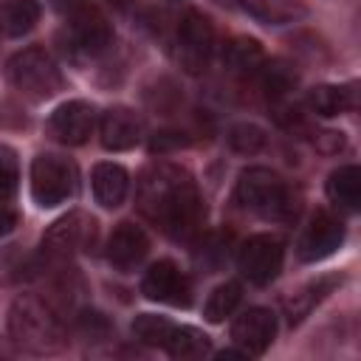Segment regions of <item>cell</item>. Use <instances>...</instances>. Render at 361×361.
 Instances as JSON below:
<instances>
[{"instance_id": "cell-22", "label": "cell", "mask_w": 361, "mask_h": 361, "mask_svg": "<svg viewBox=\"0 0 361 361\" xmlns=\"http://www.w3.org/2000/svg\"><path fill=\"white\" fill-rule=\"evenodd\" d=\"M172 358H203L209 355L212 344H209V336L200 333L197 327H189V324H175L166 347H164Z\"/></svg>"}, {"instance_id": "cell-16", "label": "cell", "mask_w": 361, "mask_h": 361, "mask_svg": "<svg viewBox=\"0 0 361 361\" xmlns=\"http://www.w3.org/2000/svg\"><path fill=\"white\" fill-rule=\"evenodd\" d=\"M90 186H93V197L99 206L104 209H118L127 197V189H130V175L124 166L113 164V161H104V164H96L93 166V175H90Z\"/></svg>"}, {"instance_id": "cell-12", "label": "cell", "mask_w": 361, "mask_h": 361, "mask_svg": "<svg viewBox=\"0 0 361 361\" xmlns=\"http://www.w3.org/2000/svg\"><path fill=\"white\" fill-rule=\"evenodd\" d=\"M344 243V223L330 214V212H319L313 214V220L307 223L302 240H299V259L305 262H319L330 254H336Z\"/></svg>"}, {"instance_id": "cell-18", "label": "cell", "mask_w": 361, "mask_h": 361, "mask_svg": "<svg viewBox=\"0 0 361 361\" xmlns=\"http://www.w3.org/2000/svg\"><path fill=\"white\" fill-rule=\"evenodd\" d=\"M327 197L347 212H355L361 206V169L355 164H344L330 172L327 178Z\"/></svg>"}, {"instance_id": "cell-4", "label": "cell", "mask_w": 361, "mask_h": 361, "mask_svg": "<svg viewBox=\"0 0 361 361\" xmlns=\"http://www.w3.org/2000/svg\"><path fill=\"white\" fill-rule=\"evenodd\" d=\"M6 76H8L11 87H17L23 96H28L34 102L51 99L62 87V73H59L56 62L51 59V54H45L42 48L17 51L6 62Z\"/></svg>"}, {"instance_id": "cell-17", "label": "cell", "mask_w": 361, "mask_h": 361, "mask_svg": "<svg viewBox=\"0 0 361 361\" xmlns=\"http://www.w3.org/2000/svg\"><path fill=\"white\" fill-rule=\"evenodd\" d=\"M305 102L316 116H338L358 107V93L355 85H319L307 90Z\"/></svg>"}, {"instance_id": "cell-26", "label": "cell", "mask_w": 361, "mask_h": 361, "mask_svg": "<svg viewBox=\"0 0 361 361\" xmlns=\"http://www.w3.org/2000/svg\"><path fill=\"white\" fill-rule=\"evenodd\" d=\"M226 138H228V147H231L234 152H240V155H254V152H259V149L265 147V133H262V127L248 124V121L234 124Z\"/></svg>"}, {"instance_id": "cell-8", "label": "cell", "mask_w": 361, "mask_h": 361, "mask_svg": "<svg viewBox=\"0 0 361 361\" xmlns=\"http://www.w3.org/2000/svg\"><path fill=\"white\" fill-rule=\"evenodd\" d=\"M141 293L149 302H164V305H172V307H186L192 302V282H189V276L172 259H158V262H152L144 271Z\"/></svg>"}, {"instance_id": "cell-13", "label": "cell", "mask_w": 361, "mask_h": 361, "mask_svg": "<svg viewBox=\"0 0 361 361\" xmlns=\"http://www.w3.org/2000/svg\"><path fill=\"white\" fill-rule=\"evenodd\" d=\"M178 42H180V54H183V62L197 71L200 65H206L212 48H214V28L209 23L206 14L200 11H186L178 23Z\"/></svg>"}, {"instance_id": "cell-28", "label": "cell", "mask_w": 361, "mask_h": 361, "mask_svg": "<svg viewBox=\"0 0 361 361\" xmlns=\"http://www.w3.org/2000/svg\"><path fill=\"white\" fill-rule=\"evenodd\" d=\"M262 68V85H265V90L271 93V96H285L290 87H293V82H296V76L290 73V68H285V65H279V62H274V65H259Z\"/></svg>"}, {"instance_id": "cell-2", "label": "cell", "mask_w": 361, "mask_h": 361, "mask_svg": "<svg viewBox=\"0 0 361 361\" xmlns=\"http://www.w3.org/2000/svg\"><path fill=\"white\" fill-rule=\"evenodd\" d=\"M8 336L20 350L34 355H51L65 344V333L56 313L37 296L14 299L8 310Z\"/></svg>"}, {"instance_id": "cell-21", "label": "cell", "mask_w": 361, "mask_h": 361, "mask_svg": "<svg viewBox=\"0 0 361 361\" xmlns=\"http://www.w3.org/2000/svg\"><path fill=\"white\" fill-rule=\"evenodd\" d=\"M39 20V3L37 0H0V28L8 37L28 34Z\"/></svg>"}, {"instance_id": "cell-29", "label": "cell", "mask_w": 361, "mask_h": 361, "mask_svg": "<svg viewBox=\"0 0 361 361\" xmlns=\"http://www.w3.org/2000/svg\"><path fill=\"white\" fill-rule=\"evenodd\" d=\"M14 223H17L14 212H8V209L0 203V237H3V234H8V231L14 228Z\"/></svg>"}, {"instance_id": "cell-14", "label": "cell", "mask_w": 361, "mask_h": 361, "mask_svg": "<svg viewBox=\"0 0 361 361\" xmlns=\"http://www.w3.org/2000/svg\"><path fill=\"white\" fill-rule=\"evenodd\" d=\"M149 254V237L135 223H118L107 237V262L118 271H133Z\"/></svg>"}, {"instance_id": "cell-1", "label": "cell", "mask_w": 361, "mask_h": 361, "mask_svg": "<svg viewBox=\"0 0 361 361\" xmlns=\"http://www.w3.org/2000/svg\"><path fill=\"white\" fill-rule=\"evenodd\" d=\"M138 209L172 237H192L203 220V200L192 175L175 164H155L138 180Z\"/></svg>"}, {"instance_id": "cell-6", "label": "cell", "mask_w": 361, "mask_h": 361, "mask_svg": "<svg viewBox=\"0 0 361 361\" xmlns=\"http://www.w3.org/2000/svg\"><path fill=\"white\" fill-rule=\"evenodd\" d=\"M76 192V166L59 155H37L31 161V197L42 209L65 203Z\"/></svg>"}, {"instance_id": "cell-7", "label": "cell", "mask_w": 361, "mask_h": 361, "mask_svg": "<svg viewBox=\"0 0 361 361\" xmlns=\"http://www.w3.org/2000/svg\"><path fill=\"white\" fill-rule=\"evenodd\" d=\"M285 248L274 234H254L240 245L237 268L254 285H271L282 271Z\"/></svg>"}, {"instance_id": "cell-27", "label": "cell", "mask_w": 361, "mask_h": 361, "mask_svg": "<svg viewBox=\"0 0 361 361\" xmlns=\"http://www.w3.org/2000/svg\"><path fill=\"white\" fill-rule=\"evenodd\" d=\"M17 180H20L17 155L8 147H0V203H6L17 192Z\"/></svg>"}, {"instance_id": "cell-3", "label": "cell", "mask_w": 361, "mask_h": 361, "mask_svg": "<svg viewBox=\"0 0 361 361\" xmlns=\"http://www.w3.org/2000/svg\"><path fill=\"white\" fill-rule=\"evenodd\" d=\"M234 200L268 220H285L290 214V189L268 166H248L240 172L234 186Z\"/></svg>"}, {"instance_id": "cell-15", "label": "cell", "mask_w": 361, "mask_h": 361, "mask_svg": "<svg viewBox=\"0 0 361 361\" xmlns=\"http://www.w3.org/2000/svg\"><path fill=\"white\" fill-rule=\"evenodd\" d=\"M99 138L104 149L124 152L141 141V121L130 107H110L99 118Z\"/></svg>"}, {"instance_id": "cell-11", "label": "cell", "mask_w": 361, "mask_h": 361, "mask_svg": "<svg viewBox=\"0 0 361 361\" xmlns=\"http://www.w3.org/2000/svg\"><path fill=\"white\" fill-rule=\"evenodd\" d=\"M276 336V316L268 307H248L231 324V341L245 355H262Z\"/></svg>"}, {"instance_id": "cell-23", "label": "cell", "mask_w": 361, "mask_h": 361, "mask_svg": "<svg viewBox=\"0 0 361 361\" xmlns=\"http://www.w3.org/2000/svg\"><path fill=\"white\" fill-rule=\"evenodd\" d=\"M240 299H243V288H240V282H223V285H217V288L209 293L206 305H203V316H206V322L220 324L226 316H231V313L237 310Z\"/></svg>"}, {"instance_id": "cell-24", "label": "cell", "mask_w": 361, "mask_h": 361, "mask_svg": "<svg viewBox=\"0 0 361 361\" xmlns=\"http://www.w3.org/2000/svg\"><path fill=\"white\" fill-rule=\"evenodd\" d=\"M175 330V322H169L166 316H155V313H141L133 319V336L141 341V344H149V347H166L169 336Z\"/></svg>"}, {"instance_id": "cell-31", "label": "cell", "mask_w": 361, "mask_h": 361, "mask_svg": "<svg viewBox=\"0 0 361 361\" xmlns=\"http://www.w3.org/2000/svg\"><path fill=\"white\" fill-rule=\"evenodd\" d=\"M76 3H79V0H51L54 8H73Z\"/></svg>"}, {"instance_id": "cell-9", "label": "cell", "mask_w": 361, "mask_h": 361, "mask_svg": "<svg viewBox=\"0 0 361 361\" xmlns=\"http://www.w3.org/2000/svg\"><path fill=\"white\" fill-rule=\"evenodd\" d=\"M110 39H113V31H110L107 17L90 3H76L71 11V23H68L71 48L76 54L96 56L110 45Z\"/></svg>"}, {"instance_id": "cell-5", "label": "cell", "mask_w": 361, "mask_h": 361, "mask_svg": "<svg viewBox=\"0 0 361 361\" xmlns=\"http://www.w3.org/2000/svg\"><path fill=\"white\" fill-rule=\"evenodd\" d=\"M96 220L85 212H71L59 217L45 234H42V259L45 262H65L79 251H87L96 243Z\"/></svg>"}, {"instance_id": "cell-19", "label": "cell", "mask_w": 361, "mask_h": 361, "mask_svg": "<svg viewBox=\"0 0 361 361\" xmlns=\"http://www.w3.org/2000/svg\"><path fill=\"white\" fill-rule=\"evenodd\" d=\"M234 3L268 25H285L305 14V6L299 0H234Z\"/></svg>"}, {"instance_id": "cell-20", "label": "cell", "mask_w": 361, "mask_h": 361, "mask_svg": "<svg viewBox=\"0 0 361 361\" xmlns=\"http://www.w3.org/2000/svg\"><path fill=\"white\" fill-rule=\"evenodd\" d=\"M336 276H319V279H313V282H307L302 290H296L288 302H285V313H288V322L290 324H299L333 288H336Z\"/></svg>"}, {"instance_id": "cell-30", "label": "cell", "mask_w": 361, "mask_h": 361, "mask_svg": "<svg viewBox=\"0 0 361 361\" xmlns=\"http://www.w3.org/2000/svg\"><path fill=\"white\" fill-rule=\"evenodd\" d=\"M107 3H110L116 11H127V8L133 6V0H107Z\"/></svg>"}, {"instance_id": "cell-25", "label": "cell", "mask_w": 361, "mask_h": 361, "mask_svg": "<svg viewBox=\"0 0 361 361\" xmlns=\"http://www.w3.org/2000/svg\"><path fill=\"white\" fill-rule=\"evenodd\" d=\"M223 62L231 71H257L262 65V48L251 37H234L223 51Z\"/></svg>"}, {"instance_id": "cell-10", "label": "cell", "mask_w": 361, "mask_h": 361, "mask_svg": "<svg viewBox=\"0 0 361 361\" xmlns=\"http://www.w3.org/2000/svg\"><path fill=\"white\" fill-rule=\"evenodd\" d=\"M96 127V113L87 102L82 99H71V102H62L51 118H48V133L59 141V144H68V147H79L90 138Z\"/></svg>"}]
</instances>
